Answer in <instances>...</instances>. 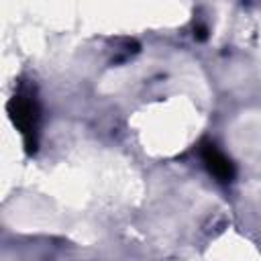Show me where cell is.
<instances>
[{
  "label": "cell",
  "instance_id": "1",
  "mask_svg": "<svg viewBox=\"0 0 261 261\" xmlns=\"http://www.w3.org/2000/svg\"><path fill=\"white\" fill-rule=\"evenodd\" d=\"M8 112L12 116V122L20 130L27 149L35 151V147H37V128H39L37 100L31 94H16L8 104Z\"/></svg>",
  "mask_w": 261,
  "mask_h": 261
},
{
  "label": "cell",
  "instance_id": "2",
  "mask_svg": "<svg viewBox=\"0 0 261 261\" xmlns=\"http://www.w3.org/2000/svg\"><path fill=\"white\" fill-rule=\"evenodd\" d=\"M200 155L208 167V171L218 179V181H230L234 177V167L230 163V159L218 151V147L214 143H202L200 147Z\"/></svg>",
  "mask_w": 261,
  "mask_h": 261
}]
</instances>
